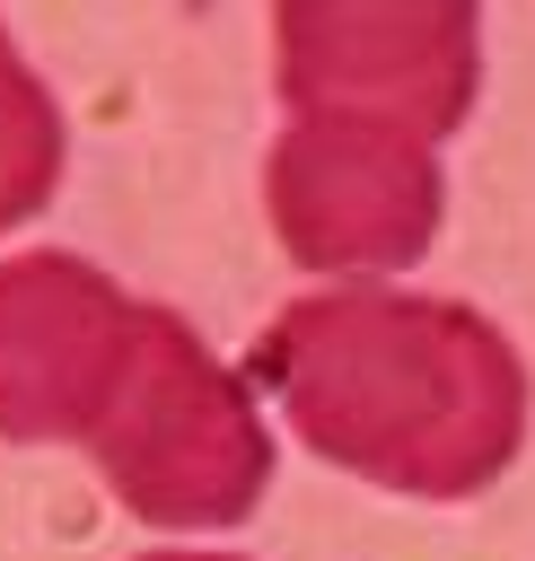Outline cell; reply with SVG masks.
I'll list each match as a JSON object with an SVG mask.
<instances>
[{"mask_svg": "<svg viewBox=\"0 0 535 561\" xmlns=\"http://www.w3.org/2000/svg\"><path fill=\"white\" fill-rule=\"evenodd\" d=\"M254 386L325 465L403 500H474L526 438L509 333L456 298L377 280L289 298L254 342Z\"/></svg>", "mask_w": 535, "mask_h": 561, "instance_id": "cell-1", "label": "cell"}, {"mask_svg": "<svg viewBox=\"0 0 535 561\" xmlns=\"http://www.w3.org/2000/svg\"><path fill=\"white\" fill-rule=\"evenodd\" d=\"M88 456L114 482V500L149 526H237L272 482L263 412L167 307H140Z\"/></svg>", "mask_w": 535, "mask_h": 561, "instance_id": "cell-2", "label": "cell"}, {"mask_svg": "<svg viewBox=\"0 0 535 561\" xmlns=\"http://www.w3.org/2000/svg\"><path fill=\"white\" fill-rule=\"evenodd\" d=\"M272 70L298 123L447 140L482 88V0H272Z\"/></svg>", "mask_w": 535, "mask_h": 561, "instance_id": "cell-3", "label": "cell"}, {"mask_svg": "<svg viewBox=\"0 0 535 561\" xmlns=\"http://www.w3.org/2000/svg\"><path fill=\"white\" fill-rule=\"evenodd\" d=\"M272 228L289 263L333 280H377L430 254L439 237V158L386 123H289L263 167Z\"/></svg>", "mask_w": 535, "mask_h": 561, "instance_id": "cell-4", "label": "cell"}, {"mask_svg": "<svg viewBox=\"0 0 535 561\" xmlns=\"http://www.w3.org/2000/svg\"><path fill=\"white\" fill-rule=\"evenodd\" d=\"M140 307L79 254L0 263V438H88Z\"/></svg>", "mask_w": 535, "mask_h": 561, "instance_id": "cell-5", "label": "cell"}, {"mask_svg": "<svg viewBox=\"0 0 535 561\" xmlns=\"http://www.w3.org/2000/svg\"><path fill=\"white\" fill-rule=\"evenodd\" d=\"M53 184H61V114L0 26V228L35 219L53 202Z\"/></svg>", "mask_w": 535, "mask_h": 561, "instance_id": "cell-6", "label": "cell"}, {"mask_svg": "<svg viewBox=\"0 0 535 561\" xmlns=\"http://www.w3.org/2000/svg\"><path fill=\"white\" fill-rule=\"evenodd\" d=\"M140 561H228V552H140Z\"/></svg>", "mask_w": 535, "mask_h": 561, "instance_id": "cell-7", "label": "cell"}]
</instances>
